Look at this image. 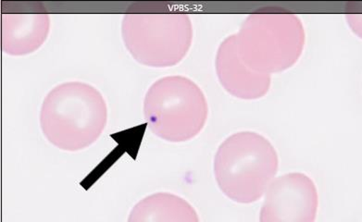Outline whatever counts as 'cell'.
I'll list each match as a JSON object with an SVG mask.
<instances>
[{"instance_id":"cell-5","label":"cell","mask_w":362,"mask_h":222,"mask_svg":"<svg viewBox=\"0 0 362 222\" xmlns=\"http://www.w3.org/2000/svg\"><path fill=\"white\" fill-rule=\"evenodd\" d=\"M37 3L20 7L19 14L3 15V49L10 55H25L42 46L49 28V18Z\"/></svg>"},{"instance_id":"cell-2","label":"cell","mask_w":362,"mask_h":222,"mask_svg":"<svg viewBox=\"0 0 362 222\" xmlns=\"http://www.w3.org/2000/svg\"><path fill=\"white\" fill-rule=\"evenodd\" d=\"M149 127L158 136L181 142L196 136L207 118V104L199 87L184 77L158 80L144 106Z\"/></svg>"},{"instance_id":"cell-3","label":"cell","mask_w":362,"mask_h":222,"mask_svg":"<svg viewBox=\"0 0 362 222\" xmlns=\"http://www.w3.org/2000/svg\"><path fill=\"white\" fill-rule=\"evenodd\" d=\"M136 8H137V6ZM125 14L122 23V35L125 46L136 61L148 66H166L180 62L188 47L189 39L175 37V30H167L166 16L163 23H160L161 17L139 13L132 6Z\"/></svg>"},{"instance_id":"cell-4","label":"cell","mask_w":362,"mask_h":222,"mask_svg":"<svg viewBox=\"0 0 362 222\" xmlns=\"http://www.w3.org/2000/svg\"><path fill=\"white\" fill-rule=\"evenodd\" d=\"M267 140L262 144L259 148L233 149L229 141L221 146L215 161L218 184H220L224 193L227 194L233 185L251 186L255 200L267 188L268 182L275 173L274 166L276 162H272L275 155Z\"/></svg>"},{"instance_id":"cell-1","label":"cell","mask_w":362,"mask_h":222,"mask_svg":"<svg viewBox=\"0 0 362 222\" xmlns=\"http://www.w3.org/2000/svg\"><path fill=\"white\" fill-rule=\"evenodd\" d=\"M106 122L103 95L82 83L57 86L45 99L40 114L47 139L69 151L90 146L103 134Z\"/></svg>"},{"instance_id":"cell-6","label":"cell","mask_w":362,"mask_h":222,"mask_svg":"<svg viewBox=\"0 0 362 222\" xmlns=\"http://www.w3.org/2000/svg\"><path fill=\"white\" fill-rule=\"evenodd\" d=\"M288 193H286L283 186L275 185L269 193L265 206H272V208L278 209L280 216H298L303 212L299 206H305L306 197L304 193H292L291 187H286Z\"/></svg>"}]
</instances>
